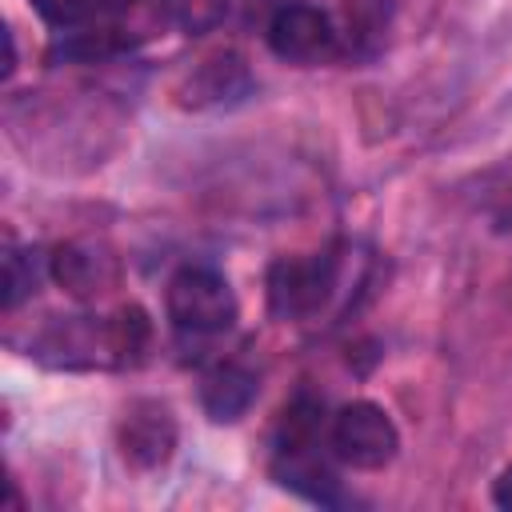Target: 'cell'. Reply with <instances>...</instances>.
<instances>
[{
    "mask_svg": "<svg viewBox=\"0 0 512 512\" xmlns=\"http://www.w3.org/2000/svg\"><path fill=\"white\" fill-rule=\"evenodd\" d=\"M268 44L288 64H328L348 52L344 24L312 0H280L268 16Z\"/></svg>",
    "mask_w": 512,
    "mask_h": 512,
    "instance_id": "obj_1",
    "label": "cell"
},
{
    "mask_svg": "<svg viewBox=\"0 0 512 512\" xmlns=\"http://www.w3.org/2000/svg\"><path fill=\"white\" fill-rule=\"evenodd\" d=\"M168 320L184 336H216L236 320V292L224 272L208 264H184L168 280Z\"/></svg>",
    "mask_w": 512,
    "mask_h": 512,
    "instance_id": "obj_2",
    "label": "cell"
},
{
    "mask_svg": "<svg viewBox=\"0 0 512 512\" xmlns=\"http://www.w3.org/2000/svg\"><path fill=\"white\" fill-rule=\"evenodd\" d=\"M340 284V256H280L268 268V308L284 320H312L320 316Z\"/></svg>",
    "mask_w": 512,
    "mask_h": 512,
    "instance_id": "obj_3",
    "label": "cell"
},
{
    "mask_svg": "<svg viewBox=\"0 0 512 512\" xmlns=\"http://www.w3.org/2000/svg\"><path fill=\"white\" fill-rule=\"evenodd\" d=\"M332 452L352 464V468H384L392 464L396 448H400V432L392 424V416L372 404V400H352L332 416V432H328Z\"/></svg>",
    "mask_w": 512,
    "mask_h": 512,
    "instance_id": "obj_4",
    "label": "cell"
},
{
    "mask_svg": "<svg viewBox=\"0 0 512 512\" xmlns=\"http://www.w3.org/2000/svg\"><path fill=\"white\" fill-rule=\"evenodd\" d=\"M32 352L44 360V364H56V368H116V352H112V332H108V320H92V316H64V320H52Z\"/></svg>",
    "mask_w": 512,
    "mask_h": 512,
    "instance_id": "obj_5",
    "label": "cell"
},
{
    "mask_svg": "<svg viewBox=\"0 0 512 512\" xmlns=\"http://www.w3.org/2000/svg\"><path fill=\"white\" fill-rule=\"evenodd\" d=\"M116 444H120V456L140 472L168 464V456L176 452L172 408L164 400H132L116 424Z\"/></svg>",
    "mask_w": 512,
    "mask_h": 512,
    "instance_id": "obj_6",
    "label": "cell"
},
{
    "mask_svg": "<svg viewBox=\"0 0 512 512\" xmlns=\"http://www.w3.org/2000/svg\"><path fill=\"white\" fill-rule=\"evenodd\" d=\"M252 88L256 80L240 52H212L184 72V80L176 84V100L184 108H224L244 100Z\"/></svg>",
    "mask_w": 512,
    "mask_h": 512,
    "instance_id": "obj_7",
    "label": "cell"
},
{
    "mask_svg": "<svg viewBox=\"0 0 512 512\" xmlns=\"http://www.w3.org/2000/svg\"><path fill=\"white\" fill-rule=\"evenodd\" d=\"M48 268H52V280L76 300H96L112 292L120 280L116 256L100 244H60L48 256Z\"/></svg>",
    "mask_w": 512,
    "mask_h": 512,
    "instance_id": "obj_8",
    "label": "cell"
},
{
    "mask_svg": "<svg viewBox=\"0 0 512 512\" xmlns=\"http://www.w3.org/2000/svg\"><path fill=\"white\" fill-rule=\"evenodd\" d=\"M256 392H260L256 372L244 368V364H236V360L216 364V368L200 380V404H204L208 420H216V424H232V420H240V416L252 408Z\"/></svg>",
    "mask_w": 512,
    "mask_h": 512,
    "instance_id": "obj_9",
    "label": "cell"
},
{
    "mask_svg": "<svg viewBox=\"0 0 512 512\" xmlns=\"http://www.w3.org/2000/svg\"><path fill=\"white\" fill-rule=\"evenodd\" d=\"M272 476L284 488H292V492H300V496H308L316 504H340V480L332 476V468L320 460L316 448L272 452Z\"/></svg>",
    "mask_w": 512,
    "mask_h": 512,
    "instance_id": "obj_10",
    "label": "cell"
},
{
    "mask_svg": "<svg viewBox=\"0 0 512 512\" xmlns=\"http://www.w3.org/2000/svg\"><path fill=\"white\" fill-rule=\"evenodd\" d=\"M320 432H324V404L308 392L292 396L280 412L276 424V452H304V448H320Z\"/></svg>",
    "mask_w": 512,
    "mask_h": 512,
    "instance_id": "obj_11",
    "label": "cell"
},
{
    "mask_svg": "<svg viewBox=\"0 0 512 512\" xmlns=\"http://www.w3.org/2000/svg\"><path fill=\"white\" fill-rule=\"evenodd\" d=\"M36 12L60 28V32H84V28H100V24H116V12L128 0H32Z\"/></svg>",
    "mask_w": 512,
    "mask_h": 512,
    "instance_id": "obj_12",
    "label": "cell"
},
{
    "mask_svg": "<svg viewBox=\"0 0 512 512\" xmlns=\"http://www.w3.org/2000/svg\"><path fill=\"white\" fill-rule=\"evenodd\" d=\"M108 332H112V352H116V368H136L152 344V320L140 304H124L108 316Z\"/></svg>",
    "mask_w": 512,
    "mask_h": 512,
    "instance_id": "obj_13",
    "label": "cell"
},
{
    "mask_svg": "<svg viewBox=\"0 0 512 512\" xmlns=\"http://www.w3.org/2000/svg\"><path fill=\"white\" fill-rule=\"evenodd\" d=\"M164 16L180 28V32H212L224 16H228V0H160Z\"/></svg>",
    "mask_w": 512,
    "mask_h": 512,
    "instance_id": "obj_14",
    "label": "cell"
},
{
    "mask_svg": "<svg viewBox=\"0 0 512 512\" xmlns=\"http://www.w3.org/2000/svg\"><path fill=\"white\" fill-rule=\"evenodd\" d=\"M36 276H40L36 256L20 252V248H8V256H4V308L8 312L36 288Z\"/></svg>",
    "mask_w": 512,
    "mask_h": 512,
    "instance_id": "obj_15",
    "label": "cell"
},
{
    "mask_svg": "<svg viewBox=\"0 0 512 512\" xmlns=\"http://www.w3.org/2000/svg\"><path fill=\"white\" fill-rule=\"evenodd\" d=\"M492 500H496L504 512H512V468H504L500 480L492 484Z\"/></svg>",
    "mask_w": 512,
    "mask_h": 512,
    "instance_id": "obj_16",
    "label": "cell"
}]
</instances>
